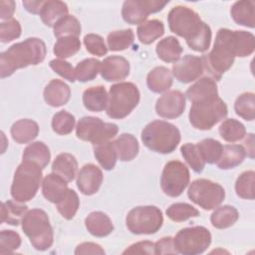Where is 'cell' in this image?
Wrapping results in <instances>:
<instances>
[{"instance_id": "41", "label": "cell", "mask_w": 255, "mask_h": 255, "mask_svg": "<svg viewBox=\"0 0 255 255\" xmlns=\"http://www.w3.org/2000/svg\"><path fill=\"white\" fill-rule=\"evenodd\" d=\"M101 62L95 58H88L80 62L75 68L76 80L79 82H88L94 80L100 72Z\"/></svg>"}, {"instance_id": "25", "label": "cell", "mask_w": 255, "mask_h": 255, "mask_svg": "<svg viewBox=\"0 0 255 255\" xmlns=\"http://www.w3.org/2000/svg\"><path fill=\"white\" fill-rule=\"evenodd\" d=\"M146 84L153 93H163L172 85V74L166 67H155L148 73Z\"/></svg>"}, {"instance_id": "2", "label": "cell", "mask_w": 255, "mask_h": 255, "mask_svg": "<svg viewBox=\"0 0 255 255\" xmlns=\"http://www.w3.org/2000/svg\"><path fill=\"white\" fill-rule=\"evenodd\" d=\"M47 49L39 38H28L16 43L0 54V77L7 78L16 70L44 61Z\"/></svg>"}, {"instance_id": "20", "label": "cell", "mask_w": 255, "mask_h": 255, "mask_svg": "<svg viewBox=\"0 0 255 255\" xmlns=\"http://www.w3.org/2000/svg\"><path fill=\"white\" fill-rule=\"evenodd\" d=\"M186 97L191 103L218 97V90L215 80L210 77H203L199 79L187 89Z\"/></svg>"}, {"instance_id": "17", "label": "cell", "mask_w": 255, "mask_h": 255, "mask_svg": "<svg viewBox=\"0 0 255 255\" xmlns=\"http://www.w3.org/2000/svg\"><path fill=\"white\" fill-rule=\"evenodd\" d=\"M103 182L102 170L93 163L85 164L77 174V186L85 195L95 194Z\"/></svg>"}, {"instance_id": "19", "label": "cell", "mask_w": 255, "mask_h": 255, "mask_svg": "<svg viewBox=\"0 0 255 255\" xmlns=\"http://www.w3.org/2000/svg\"><path fill=\"white\" fill-rule=\"evenodd\" d=\"M68 190V181L54 172L46 175L43 179L42 193L52 203H58Z\"/></svg>"}, {"instance_id": "15", "label": "cell", "mask_w": 255, "mask_h": 255, "mask_svg": "<svg viewBox=\"0 0 255 255\" xmlns=\"http://www.w3.org/2000/svg\"><path fill=\"white\" fill-rule=\"evenodd\" d=\"M205 72L202 57L186 55L172 65V74L177 81L183 84L197 80Z\"/></svg>"}, {"instance_id": "32", "label": "cell", "mask_w": 255, "mask_h": 255, "mask_svg": "<svg viewBox=\"0 0 255 255\" xmlns=\"http://www.w3.org/2000/svg\"><path fill=\"white\" fill-rule=\"evenodd\" d=\"M22 158L25 161H31L39 165L42 169L45 168L51 158L49 147L42 141H35L26 146L23 151Z\"/></svg>"}, {"instance_id": "12", "label": "cell", "mask_w": 255, "mask_h": 255, "mask_svg": "<svg viewBox=\"0 0 255 255\" xmlns=\"http://www.w3.org/2000/svg\"><path fill=\"white\" fill-rule=\"evenodd\" d=\"M187 195L189 199L205 210H211L219 206L224 198V188L209 179H196L191 182Z\"/></svg>"}, {"instance_id": "36", "label": "cell", "mask_w": 255, "mask_h": 255, "mask_svg": "<svg viewBox=\"0 0 255 255\" xmlns=\"http://www.w3.org/2000/svg\"><path fill=\"white\" fill-rule=\"evenodd\" d=\"M94 154L99 163L106 169L111 170L115 167L118 154L113 141H106L95 146Z\"/></svg>"}, {"instance_id": "58", "label": "cell", "mask_w": 255, "mask_h": 255, "mask_svg": "<svg viewBox=\"0 0 255 255\" xmlns=\"http://www.w3.org/2000/svg\"><path fill=\"white\" fill-rule=\"evenodd\" d=\"M44 2L45 1H23V6L32 14H40Z\"/></svg>"}, {"instance_id": "6", "label": "cell", "mask_w": 255, "mask_h": 255, "mask_svg": "<svg viewBox=\"0 0 255 255\" xmlns=\"http://www.w3.org/2000/svg\"><path fill=\"white\" fill-rule=\"evenodd\" d=\"M42 180V168L34 162L23 160L17 167L11 185V195L18 202L31 200Z\"/></svg>"}, {"instance_id": "23", "label": "cell", "mask_w": 255, "mask_h": 255, "mask_svg": "<svg viewBox=\"0 0 255 255\" xmlns=\"http://www.w3.org/2000/svg\"><path fill=\"white\" fill-rule=\"evenodd\" d=\"M52 170L54 173L63 177L66 181L70 182L77 175L78 161L71 153H60L52 163Z\"/></svg>"}, {"instance_id": "26", "label": "cell", "mask_w": 255, "mask_h": 255, "mask_svg": "<svg viewBox=\"0 0 255 255\" xmlns=\"http://www.w3.org/2000/svg\"><path fill=\"white\" fill-rule=\"evenodd\" d=\"M255 3L252 0H244L235 2L230 10L233 20L245 27H255V14H254Z\"/></svg>"}, {"instance_id": "29", "label": "cell", "mask_w": 255, "mask_h": 255, "mask_svg": "<svg viewBox=\"0 0 255 255\" xmlns=\"http://www.w3.org/2000/svg\"><path fill=\"white\" fill-rule=\"evenodd\" d=\"M245 156L246 151L243 145L226 144L223 146L221 155L216 163L220 169H230L239 165Z\"/></svg>"}, {"instance_id": "24", "label": "cell", "mask_w": 255, "mask_h": 255, "mask_svg": "<svg viewBox=\"0 0 255 255\" xmlns=\"http://www.w3.org/2000/svg\"><path fill=\"white\" fill-rule=\"evenodd\" d=\"M69 12L68 6L65 2L59 0L45 1L40 11V17L46 26L54 27L55 24L67 16Z\"/></svg>"}, {"instance_id": "38", "label": "cell", "mask_w": 255, "mask_h": 255, "mask_svg": "<svg viewBox=\"0 0 255 255\" xmlns=\"http://www.w3.org/2000/svg\"><path fill=\"white\" fill-rule=\"evenodd\" d=\"M54 28V35L58 39L66 36L78 37L81 34V24L80 21L73 15H67L60 19Z\"/></svg>"}, {"instance_id": "22", "label": "cell", "mask_w": 255, "mask_h": 255, "mask_svg": "<svg viewBox=\"0 0 255 255\" xmlns=\"http://www.w3.org/2000/svg\"><path fill=\"white\" fill-rule=\"evenodd\" d=\"M85 225L88 231L96 237H105L114 230V224L111 218L104 212H91L85 219Z\"/></svg>"}, {"instance_id": "43", "label": "cell", "mask_w": 255, "mask_h": 255, "mask_svg": "<svg viewBox=\"0 0 255 255\" xmlns=\"http://www.w3.org/2000/svg\"><path fill=\"white\" fill-rule=\"evenodd\" d=\"M254 179L255 172L253 170L242 172L235 182L236 194L243 199H254Z\"/></svg>"}, {"instance_id": "11", "label": "cell", "mask_w": 255, "mask_h": 255, "mask_svg": "<svg viewBox=\"0 0 255 255\" xmlns=\"http://www.w3.org/2000/svg\"><path fill=\"white\" fill-rule=\"evenodd\" d=\"M119 131V128L113 123H104L100 118L84 117L76 128L77 136L85 141H90L94 145H98L109 141L115 137Z\"/></svg>"}, {"instance_id": "31", "label": "cell", "mask_w": 255, "mask_h": 255, "mask_svg": "<svg viewBox=\"0 0 255 255\" xmlns=\"http://www.w3.org/2000/svg\"><path fill=\"white\" fill-rule=\"evenodd\" d=\"M155 51L158 58L163 62L175 63L179 60L183 49L175 37L168 36L157 43Z\"/></svg>"}, {"instance_id": "13", "label": "cell", "mask_w": 255, "mask_h": 255, "mask_svg": "<svg viewBox=\"0 0 255 255\" xmlns=\"http://www.w3.org/2000/svg\"><path fill=\"white\" fill-rule=\"evenodd\" d=\"M189 170L179 160L168 161L162 170L160 186L164 194L170 197L179 196L189 183Z\"/></svg>"}, {"instance_id": "59", "label": "cell", "mask_w": 255, "mask_h": 255, "mask_svg": "<svg viewBox=\"0 0 255 255\" xmlns=\"http://www.w3.org/2000/svg\"><path fill=\"white\" fill-rule=\"evenodd\" d=\"M254 135L253 133H249L247 135V138L245 139L244 141V144L246 147L245 148V151H246V155L250 156L251 158L254 157Z\"/></svg>"}, {"instance_id": "49", "label": "cell", "mask_w": 255, "mask_h": 255, "mask_svg": "<svg viewBox=\"0 0 255 255\" xmlns=\"http://www.w3.org/2000/svg\"><path fill=\"white\" fill-rule=\"evenodd\" d=\"M236 57H247L254 52L255 37L247 31H235Z\"/></svg>"}, {"instance_id": "45", "label": "cell", "mask_w": 255, "mask_h": 255, "mask_svg": "<svg viewBox=\"0 0 255 255\" xmlns=\"http://www.w3.org/2000/svg\"><path fill=\"white\" fill-rule=\"evenodd\" d=\"M205 163H215L219 159L223 145L213 138H205L196 143Z\"/></svg>"}, {"instance_id": "44", "label": "cell", "mask_w": 255, "mask_h": 255, "mask_svg": "<svg viewBox=\"0 0 255 255\" xmlns=\"http://www.w3.org/2000/svg\"><path fill=\"white\" fill-rule=\"evenodd\" d=\"M56 205L60 214L65 219L70 220L74 218L79 209L80 199L75 190L69 189L66 195L58 203H56Z\"/></svg>"}, {"instance_id": "34", "label": "cell", "mask_w": 255, "mask_h": 255, "mask_svg": "<svg viewBox=\"0 0 255 255\" xmlns=\"http://www.w3.org/2000/svg\"><path fill=\"white\" fill-rule=\"evenodd\" d=\"M136 32L138 40L142 44L148 45L164 34V26L161 21L151 19L139 24Z\"/></svg>"}, {"instance_id": "53", "label": "cell", "mask_w": 255, "mask_h": 255, "mask_svg": "<svg viewBox=\"0 0 255 255\" xmlns=\"http://www.w3.org/2000/svg\"><path fill=\"white\" fill-rule=\"evenodd\" d=\"M51 69L56 72L58 75L63 77L64 79L68 80L69 82H75L76 76H75V69L72 67V65L65 60L62 59H55L50 62Z\"/></svg>"}, {"instance_id": "47", "label": "cell", "mask_w": 255, "mask_h": 255, "mask_svg": "<svg viewBox=\"0 0 255 255\" xmlns=\"http://www.w3.org/2000/svg\"><path fill=\"white\" fill-rule=\"evenodd\" d=\"M180 151L188 165L195 172H201L203 170L205 161L202 158V155L197 147V144L185 143L180 147Z\"/></svg>"}, {"instance_id": "7", "label": "cell", "mask_w": 255, "mask_h": 255, "mask_svg": "<svg viewBox=\"0 0 255 255\" xmlns=\"http://www.w3.org/2000/svg\"><path fill=\"white\" fill-rule=\"evenodd\" d=\"M137 87L129 82L115 84L108 95L107 115L112 119H124L128 117L139 102Z\"/></svg>"}, {"instance_id": "51", "label": "cell", "mask_w": 255, "mask_h": 255, "mask_svg": "<svg viewBox=\"0 0 255 255\" xmlns=\"http://www.w3.org/2000/svg\"><path fill=\"white\" fill-rule=\"evenodd\" d=\"M21 35V25L16 19H10L0 24V40L2 43L11 42Z\"/></svg>"}, {"instance_id": "54", "label": "cell", "mask_w": 255, "mask_h": 255, "mask_svg": "<svg viewBox=\"0 0 255 255\" xmlns=\"http://www.w3.org/2000/svg\"><path fill=\"white\" fill-rule=\"evenodd\" d=\"M123 254H155V246L150 241H140L130 245Z\"/></svg>"}, {"instance_id": "28", "label": "cell", "mask_w": 255, "mask_h": 255, "mask_svg": "<svg viewBox=\"0 0 255 255\" xmlns=\"http://www.w3.org/2000/svg\"><path fill=\"white\" fill-rule=\"evenodd\" d=\"M114 142L118 158L122 161L132 160L138 153L137 139L130 133L121 134Z\"/></svg>"}, {"instance_id": "40", "label": "cell", "mask_w": 255, "mask_h": 255, "mask_svg": "<svg viewBox=\"0 0 255 255\" xmlns=\"http://www.w3.org/2000/svg\"><path fill=\"white\" fill-rule=\"evenodd\" d=\"M134 35L131 29L114 31L108 35L107 42L111 51H123L131 46Z\"/></svg>"}, {"instance_id": "48", "label": "cell", "mask_w": 255, "mask_h": 255, "mask_svg": "<svg viewBox=\"0 0 255 255\" xmlns=\"http://www.w3.org/2000/svg\"><path fill=\"white\" fill-rule=\"evenodd\" d=\"M75 117L72 114L60 111L53 117L52 128L58 134H69L75 128Z\"/></svg>"}, {"instance_id": "56", "label": "cell", "mask_w": 255, "mask_h": 255, "mask_svg": "<svg viewBox=\"0 0 255 255\" xmlns=\"http://www.w3.org/2000/svg\"><path fill=\"white\" fill-rule=\"evenodd\" d=\"M75 254L82 255V254H98V255H104L105 250L96 243L93 242H84L77 246L75 250Z\"/></svg>"}, {"instance_id": "50", "label": "cell", "mask_w": 255, "mask_h": 255, "mask_svg": "<svg viewBox=\"0 0 255 255\" xmlns=\"http://www.w3.org/2000/svg\"><path fill=\"white\" fill-rule=\"evenodd\" d=\"M21 245L20 235L13 230H2L0 233V254L12 253Z\"/></svg>"}, {"instance_id": "3", "label": "cell", "mask_w": 255, "mask_h": 255, "mask_svg": "<svg viewBox=\"0 0 255 255\" xmlns=\"http://www.w3.org/2000/svg\"><path fill=\"white\" fill-rule=\"evenodd\" d=\"M236 57L235 31L222 28L217 32L213 49L208 55H203L205 71L213 80H220L222 74L229 70Z\"/></svg>"}, {"instance_id": "57", "label": "cell", "mask_w": 255, "mask_h": 255, "mask_svg": "<svg viewBox=\"0 0 255 255\" xmlns=\"http://www.w3.org/2000/svg\"><path fill=\"white\" fill-rule=\"evenodd\" d=\"M15 11V2L12 0H1L0 1V18L2 20L12 19V15Z\"/></svg>"}, {"instance_id": "35", "label": "cell", "mask_w": 255, "mask_h": 255, "mask_svg": "<svg viewBox=\"0 0 255 255\" xmlns=\"http://www.w3.org/2000/svg\"><path fill=\"white\" fill-rule=\"evenodd\" d=\"M239 214L237 209L231 205L217 207L211 214L210 221L213 227L224 229L232 226L238 220Z\"/></svg>"}, {"instance_id": "4", "label": "cell", "mask_w": 255, "mask_h": 255, "mask_svg": "<svg viewBox=\"0 0 255 255\" xmlns=\"http://www.w3.org/2000/svg\"><path fill=\"white\" fill-rule=\"evenodd\" d=\"M143 144L158 153L172 152L180 141L178 128L164 121H153L147 124L141 131Z\"/></svg>"}, {"instance_id": "21", "label": "cell", "mask_w": 255, "mask_h": 255, "mask_svg": "<svg viewBox=\"0 0 255 255\" xmlns=\"http://www.w3.org/2000/svg\"><path fill=\"white\" fill-rule=\"evenodd\" d=\"M70 87L61 80H52L44 89V100L51 107H61L70 100Z\"/></svg>"}, {"instance_id": "18", "label": "cell", "mask_w": 255, "mask_h": 255, "mask_svg": "<svg viewBox=\"0 0 255 255\" xmlns=\"http://www.w3.org/2000/svg\"><path fill=\"white\" fill-rule=\"evenodd\" d=\"M100 73L108 82L126 79L129 74V63L122 56H110L101 62Z\"/></svg>"}, {"instance_id": "14", "label": "cell", "mask_w": 255, "mask_h": 255, "mask_svg": "<svg viewBox=\"0 0 255 255\" xmlns=\"http://www.w3.org/2000/svg\"><path fill=\"white\" fill-rule=\"evenodd\" d=\"M167 3L158 0H128L123 4L122 16L128 24H141L150 13L162 10Z\"/></svg>"}, {"instance_id": "9", "label": "cell", "mask_w": 255, "mask_h": 255, "mask_svg": "<svg viewBox=\"0 0 255 255\" xmlns=\"http://www.w3.org/2000/svg\"><path fill=\"white\" fill-rule=\"evenodd\" d=\"M126 223L128 229L133 234H153L162 226L163 216L156 206H137L128 213Z\"/></svg>"}, {"instance_id": "52", "label": "cell", "mask_w": 255, "mask_h": 255, "mask_svg": "<svg viewBox=\"0 0 255 255\" xmlns=\"http://www.w3.org/2000/svg\"><path fill=\"white\" fill-rule=\"evenodd\" d=\"M84 44L87 51L95 56L102 57L108 53L104 39L97 34H88L84 37Z\"/></svg>"}, {"instance_id": "1", "label": "cell", "mask_w": 255, "mask_h": 255, "mask_svg": "<svg viewBox=\"0 0 255 255\" xmlns=\"http://www.w3.org/2000/svg\"><path fill=\"white\" fill-rule=\"evenodd\" d=\"M167 21L170 31L184 38L192 50L196 52L208 50L211 29L195 11L185 6H175L169 11Z\"/></svg>"}, {"instance_id": "46", "label": "cell", "mask_w": 255, "mask_h": 255, "mask_svg": "<svg viewBox=\"0 0 255 255\" xmlns=\"http://www.w3.org/2000/svg\"><path fill=\"white\" fill-rule=\"evenodd\" d=\"M166 215L172 221L181 222L191 217L199 216V211L188 203L177 202V203L171 204L166 209Z\"/></svg>"}, {"instance_id": "39", "label": "cell", "mask_w": 255, "mask_h": 255, "mask_svg": "<svg viewBox=\"0 0 255 255\" xmlns=\"http://www.w3.org/2000/svg\"><path fill=\"white\" fill-rule=\"evenodd\" d=\"M81 49V42L78 37L74 36H66L61 37L57 40L54 45L53 52L60 59L69 58L76 53H78Z\"/></svg>"}, {"instance_id": "42", "label": "cell", "mask_w": 255, "mask_h": 255, "mask_svg": "<svg viewBox=\"0 0 255 255\" xmlns=\"http://www.w3.org/2000/svg\"><path fill=\"white\" fill-rule=\"evenodd\" d=\"M236 114L246 121H253L255 117V96L253 93H243L235 101Z\"/></svg>"}, {"instance_id": "55", "label": "cell", "mask_w": 255, "mask_h": 255, "mask_svg": "<svg viewBox=\"0 0 255 255\" xmlns=\"http://www.w3.org/2000/svg\"><path fill=\"white\" fill-rule=\"evenodd\" d=\"M155 254H176L177 251L174 248L173 238L163 237L154 243Z\"/></svg>"}, {"instance_id": "33", "label": "cell", "mask_w": 255, "mask_h": 255, "mask_svg": "<svg viewBox=\"0 0 255 255\" xmlns=\"http://www.w3.org/2000/svg\"><path fill=\"white\" fill-rule=\"evenodd\" d=\"M28 207L22 202L7 200L2 203L1 207V222H6L10 225H18L25 214L27 213Z\"/></svg>"}, {"instance_id": "30", "label": "cell", "mask_w": 255, "mask_h": 255, "mask_svg": "<svg viewBox=\"0 0 255 255\" xmlns=\"http://www.w3.org/2000/svg\"><path fill=\"white\" fill-rule=\"evenodd\" d=\"M83 104L91 112H102L108 105V94L103 86L91 87L83 94Z\"/></svg>"}, {"instance_id": "10", "label": "cell", "mask_w": 255, "mask_h": 255, "mask_svg": "<svg viewBox=\"0 0 255 255\" xmlns=\"http://www.w3.org/2000/svg\"><path fill=\"white\" fill-rule=\"evenodd\" d=\"M211 243V234L203 226L187 227L179 230L173 238L174 248L183 255L203 253Z\"/></svg>"}, {"instance_id": "27", "label": "cell", "mask_w": 255, "mask_h": 255, "mask_svg": "<svg viewBox=\"0 0 255 255\" xmlns=\"http://www.w3.org/2000/svg\"><path fill=\"white\" fill-rule=\"evenodd\" d=\"M39 126L36 122L23 119L14 123L11 127V135L18 143H27L37 137Z\"/></svg>"}, {"instance_id": "5", "label": "cell", "mask_w": 255, "mask_h": 255, "mask_svg": "<svg viewBox=\"0 0 255 255\" xmlns=\"http://www.w3.org/2000/svg\"><path fill=\"white\" fill-rule=\"evenodd\" d=\"M21 224L24 233L29 237L35 249L44 251L52 246L54 241L53 228L44 210L35 208L27 211Z\"/></svg>"}, {"instance_id": "8", "label": "cell", "mask_w": 255, "mask_h": 255, "mask_svg": "<svg viewBox=\"0 0 255 255\" xmlns=\"http://www.w3.org/2000/svg\"><path fill=\"white\" fill-rule=\"evenodd\" d=\"M227 106L219 97L192 103L189 112V122L193 128L207 130L226 118Z\"/></svg>"}, {"instance_id": "16", "label": "cell", "mask_w": 255, "mask_h": 255, "mask_svg": "<svg viewBox=\"0 0 255 255\" xmlns=\"http://www.w3.org/2000/svg\"><path fill=\"white\" fill-rule=\"evenodd\" d=\"M185 110V96L180 91H169L163 94L155 104L156 114L164 119H175Z\"/></svg>"}, {"instance_id": "37", "label": "cell", "mask_w": 255, "mask_h": 255, "mask_svg": "<svg viewBox=\"0 0 255 255\" xmlns=\"http://www.w3.org/2000/svg\"><path fill=\"white\" fill-rule=\"evenodd\" d=\"M221 137L228 142H235L242 139L246 134V129L243 124L234 119L225 120L219 127Z\"/></svg>"}]
</instances>
